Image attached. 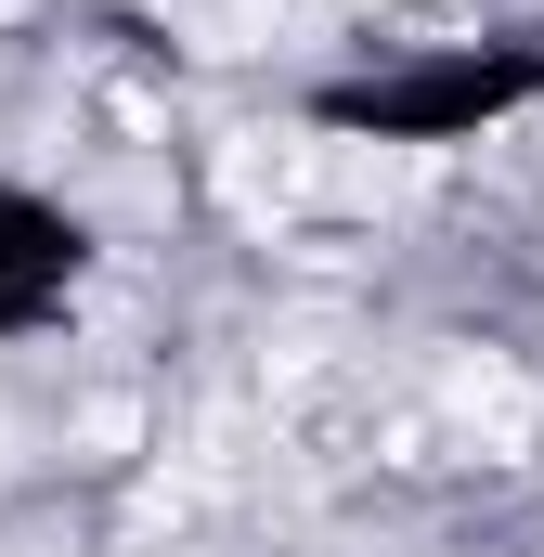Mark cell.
Instances as JSON below:
<instances>
[{
  "instance_id": "6da1fadb",
  "label": "cell",
  "mask_w": 544,
  "mask_h": 557,
  "mask_svg": "<svg viewBox=\"0 0 544 557\" xmlns=\"http://www.w3.org/2000/svg\"><path fill=\"white\" fill-rule=\"evenodd\" d=\"M441 416H454V441H467V454L519 467V454L544 441V389L506 363V350H454V363H441Z\"/></svg>"
},
{
  "instance_id": "7a4b0ae2",
  "label": "cell",
  "mask_w": 544,
  "mask_h": 557,
  "mask_svg": "<svg viewBox=\"0 0 544 557\" xmlns=\"http://www.w3.org/2000/svg\"><path fill=\"white\" fill-rule=\"evenodd\" d=\"M311 143L324 131H234V156H221L234 221H298L311 208Z\"/></svg>"
},
{
  "instance_id": "3957f363",
  "label": "cell",
  "mask_w": 544,
  "mask_h": 557,
  "mask_svg": "<svg viewBox=\"0 0 544 557\" xmlns=\"http://www.w3.org/2000/svg\"><path fill=\"white\" fill-rule=\"evenodd\" d=\"M78 441H91V454H131L143 416H131V403H91V416H78Z\"/></svg>"
}]
</instances>
